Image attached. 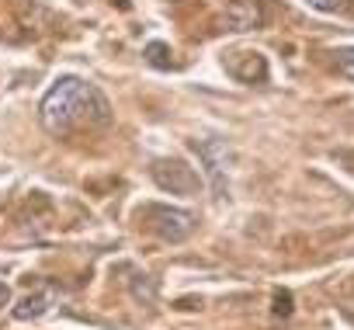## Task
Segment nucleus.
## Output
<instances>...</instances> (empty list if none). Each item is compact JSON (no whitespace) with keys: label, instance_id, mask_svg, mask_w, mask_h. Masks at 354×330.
Returning <instances> with one entry per match:
<instances>
[{"label":"nucleus","instance_id":"nucleus-1","mask_svg":"<svg viewBox=\"0 0 354 330\" xmlns=\"http://www.w3.org/2000/svg\"><path fill=\"white\" fill-rule=\"evenodd\" d=\"M39 118L49 136H73L80 129L111 125V104L94 84L80 77H59L42 98Z\"/></svg>","mask_w":354,"mask_h":330},{"label":"nucleus","instance_id":"nucleus-2","mask_svg":"<svg viewBox=\"0 0 354 330\" xmlns=\"http://www.w3.org/2000/svg\"><path fill=\"white\" fill-rule=\"evenodd\" d=\"M139 219H142V226L149 233H156L167 244H181V240H188L195 233V216L185 212V209H174V205L149 202V205L139 209Z\"/></svg>","mask_w":354,"mask_h":330},{"label":"nucleus","instance_id":"nucleus-3","mask_svg":"<svg viewBox=\"0 0 354 330\" xmlns=\"http://www.w3.org/2000/svg\"><path fill=\"white\" fill-rule=\"evenodd\" d=\"M153 181L170 195H195L202 188V178L188 167L185 160H156L153 163Z\"/></svg>","mask_w":354,"mask_h":330},{"label":"nucleus","instance_id":"nucleus-4","mask_svg":"<svg viewBox=\"0 0 354 330\" xmlns=\"http://www.w3.org/2000/svg\"><path fill=\"white\" fill-rule=\"evenodd\" d=\"M223 66L230 77H236L240 84H264L268 80V59L254 49H233L223 56Z\"/></svg>","mask_w":354,"mask_h":330},{"label":"nucleus","instance_id":"nucleus-5","mask_svg":"<svg viewBox=\"0 0 354 330\" xmlns=\"http://www.w3.org/2000/svg\"><path fill=\"white\" fill-rule=\"evenodd\" d=\"M268 21L264 0H226V25L233 32H254Z\"/></svg>","mask_w":354,"mask_h":330},{"label":"nucleus","instance_id":"nucleus-6","mask_svg":"<svg viewBox=\"0 0 354 330\" xmlns=\"http://www.w3.org/2000/svg\"><path fill=\"white\" fill-rule=\"evenodd\" d=\"M56 302V288H42V292H32L25 295L18 306H15V316L18 320H39L42 313H49V306Z\"/></svg>","mask_w":354,"mask_h":330},{"label":"nucleus","instance_id":"nucleus-7","mask_svg":"<svg viewBox=\"0 0 354 330\" xmlns=\"http://www.w3.org/2000/svg\"><path fill=\"white\" fill-rule=\"evenodd\" d=\"M333 66L340 77H347L354 84V46H344V49H333Z\"/></svg>","mask_w":354,"mask_h":330},{"label":"nucleus","instance_id":"nucleus-8","mask_svg":"<svg viewBox=\"0 0 354 330\" xmlns=\"http://www.w3.org/2000/svg\"><path fill=\"white\" fill-rule=\"evenodd\" d=\"M306 4L316 8V11H323V15H351L354 11L351 0H306Z\"/></svg>","mask_w":354,"mask_h":330},{"label":"nucleus","instance_id":"nucleus-9","mask_svg":"<svg viewBox=\"0 0 354 330\" xmlns=\"http://www.w3.org/2000/svg\"><path fill=\"white\" fill-rule=\"evenodd\" d=\"M167 56H170V49H167L163 42H149V46H146V59H149L153 66H160V70H170L174 63H170Z\"/></svg>","mask_w":354,"mask_h":330},{"label":"nucleus","instance_id":"nucleus-10","mask_svg":"<svg viewBox=\"0 0 354 330\" xmlns=\"http://www.w3.org/2000/svg\"><path fill=\"white\" fill-rule=\"evenodd\" d=\"M333 160H340L344 163V167L354 174V149H340V153H333Z\"/></svg>","mask_w":354,"mask_h":330},{"label":"nucleus","instance_id":"nucleus-11","mask_svg":"<svg viewBox=\"0 0 354 330\" xmlns=\"http://www.w3.org/2000/svg\"><path fill=\"white\" fill-rule=\"evenodd\" d=\"M274 302H278V306H274V313H281V316H288V309H292V306H288V302H292V299H288V292H281V295H278Z\"/></svg>","mask_w":354,"mask_h":330},{"label":"nucleus","instance_id":"nucleus-12","mask_svg":"<svg viewBox=\"0 0 354 330\" xmlns=\"http://www.w3.org/2000/svg\"><path fill=\"white\" fill-rule=\"evenodd\" d=\"M8 302H11V288L0 282V306H8Z\"/></svg>","mask_w":354,"mask_h":330}]
</instances>
